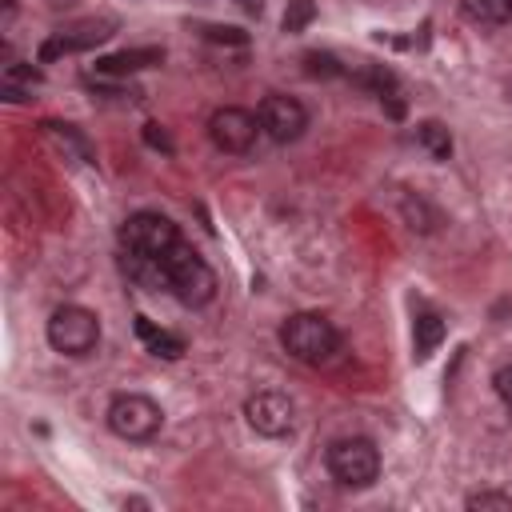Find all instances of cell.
<instances>
[{
    "instance_id": "obj_5",
    "label": "cell",
    "mask_w": 512,
    "mask_h": 512,
    "mask_svg": "<svg viewBox=\"0 0 512 512\" xmlns=\"http://www.w3.org/2000/svg\"><path fill=\"white\" fill-rule=\"evenodd\" d=\"M164 424V412L152 396H140V392H120L112 404H108V428L120 436V440H132V444H144L160 432Z\"/></svg>"
},
{
    "instance_id": "obj_4",
    "label": "cell",
    "mask_w": 512,
    "mask_h": 512,
    "mask_svg": "<svg viewBox=\"0 0 512 512\" xmlns=\"http://www.w3.org/2000/svg\"><path fill=\"white\" fill-rule=\"evenodd\" d=\"M48 344L60 356H88L100 344V316L80 304H60L48 316Z\"/></svg>"
},
{
    "instance_id": "obj_1",
    "label": "cell",
    "mask_w": 512,
    "mask_h": 512,
    "mask_svg": "<svg viewBox=\"0 0 512 512\" xmlns=\"http://www.w3.org/2000/svg\"><path fill=\"white\" fill-rule=\"evenodd\" d=\"M280 344H284V352L292 360L316 364V368L320 364H332L340 356V348H344L336 324L328 316H320V312H296V316H288L280 324Z\"/></svg>"
},
{
    "instance_id": "obj_17",
    "label": "cell",
    "mask_w": 512,
    "mask_h": 512,
    "mask_svg": "<svg viewBox=\"0 0 512 512\" xmlns=\"http://www.w3.org/2000/svg\"><path fill=\"white\" fill-rule=\"evenodd\" d=\"M464 504H468L472 512H512V496H508V492H492V488L472 492Z\"/></svg>"
},
{
    "instance_id": "obj_14",
    "label": "cell",
    "mask_w": 512,
    "mask_h": 512,
    "mask_svg": "<svg viewBox=\"0 0 512 512\" xmlns=\"http://www.w3.org/2000/svg\"><path fill=\"white\" fill-rule=\"evenodd\" d=\"M444 340V320L436 312H420L412 324V344H416V360H428Z\"/></svg>"
},
{
    "instance_id": "obj_2",
    "label": "cell",
    "mask_w": 512,
    "mask_h": 512,
    "mask_svg": "<svg viewBox=\"0 0 512 512\" xmlns=\"http://www.w3.org/2000/svg\"><path fill=\"white\" fill-rule=\"evenodd\" d=\"M160 264H164V276H168V292L180 300V304H188V308H204L212 296H216V272L204 264V256L192 248V244H172L164 256H160Z\"/></svg>"
},
{
    "instance_id": "obj_13",
    "label": "cell",
    "mask_w": 512,
    "mask_h": 512,
    "mask_svg": "<svg viewBox=\"0 0 512 512\" xmlns=\"http://www.w3.org/2000/svg\"><path fill=\"white\" fill-rule=\"evenodd\" d=\"M460 12H464L472 24L500 28V24L512 20V0H460Z\"/></svg>"
},
{
    "instance_id": "obj_22",
    "label": "cell",
    "mask_w": 512,
    "mask_h": 512,
    "mask_svg": "<svg viewBox=\"0 0 512 512\" xmlns=\"http://www.w3.org/2000/svg\"><path fill=\"white\" fill-rule=\"evenodd\" d=\"M144 144L156 148V152H172V140H168V132L160 124H144Z\"/></svg>"
},
{
    "instance_id": "obj_23",
    "label": "cell",
    "mask_w": 512,
    "mask_h": 512,
    "mask_svg": "<svg viewBox=\"0 0 512 512\" xmlns=\"http://www.w3.org/2000/svg\"><path fill=\"white\" fill-rule=\"evenodd\" d=\"M208 36H212V40H228V44H244V40H248L240 28H208Z\"/></svg>"
},
{
    "instance_id": "obj_8",
    "label": "cell",
    "mask_w": 512,
    "mask_h": 512,
    "mask_svg": "<svg viewBox=\"0 0 512 512\" xmlns=\"http://www.w3.org/2000/svg\"><path fill=\"white\" fill-rule=\"evenodd\" d=\"M256 116H260V128H264L276 144H292V140H300L304 128H308V108H304L296 96H284V92H268V96L260 100Z\"/></svg>"
},
{
    "instance_id": "obj_16",
    "label": "cell",
    "mask_w": 512,
    "mask_h": 512,
    "mask_svg": "<svg viewBox=\"0 0 512 512\" xmlns=\"http://www.w3.org/2000/svg\"><path fill=\"white\" fill-rule=\"evenodd\" d=\"M400 208H404V220H408L412 232H432V228L440 224L436 208H428V200H420V196H404Z\"/></svg>"
},
{
    "instance_id": "obj_6",
    "label": "cell",
    "mask_w": 512,
    "mask_h": 512,
    "mask_svg": "<svg viewBox=\"0 0 512 512\" xmlns=\"http://www.w3.org/2000/svg\"><path fill=\"white\" fill-rule=\"evenodd\" d=\"M120 244L124 252H136V256H164L172 244H180V232L168 216L160 212H132L124 224H120Z\"/></svg>"
},
{
    "instance_id": "obj_19",
    "label": "cell",
    "mask_w": 512,
    "mask_h": 512,
    "mask_svg": "<svg viewBox=\"0 0 512 512\" xmlns=\"http://www.w3.org/2000/svg\"><path fill=\"white\" fill-rule=\"evenodd\" d=\"M304 72H308V76H320V80H332V76H340L344 68H340V60H336L332 52H308V56H304Z\"/></svg>"
},
{
    "instance_id": "obj_18",
    "label": "cell",
    "mask_w": 512,
    "mask_h": 512,
    "mask_svg": "<svg viewBox=\"0 0 512 512\" xmlns=\"http://www.w3.org/2000/svg\"><path fill=\"white\" fill-rule=\"evenodd\" d=\"M312 16H316V4L312 0H288V8H284V32H304L312 24Z\"/></svg>"
},
{
    "instance_id": "obj_10",
    "label": "cell",
    "mask_w": 512,
    "mask_h": 512,
    "mask_svg": "<svg viewBox=\"0 0 512 512\" xmlns=\"http://www.w3.org/2000/svg\"><path fill=\"white\" fill-rule=\"evenodd\" d=\"M112 20H80V24H72V28H60V32H52L44 44H40V60L48 64V60H56V56H68V52H84V48H92V44H100V40H108L112 36Z\"/></svg>"
},
{
    "instance_id": "obj_9",
    "label": "cell",
    "mask_w": 512,
    "mask_h": 512,
    "mask_svg": "<svg viewBox=\"0 0 512 512\" xmlns=\"http://www.w3.org/2000/svg\"><path fill=\"white\" fill-rule=\"evenodd\" d=\"M244 416H248V424H252L260 436H268V440H280V436H288V432L296 428V404H292L284 392H272V388L248 396Z\"/></svg>"
},
{
    "instance_id": "obj_3",
    "label": "cell",
    "mask_w": 512,
    "mask_h": 512,
    "mask_svg": "<svg viewBox=\"0 0 512 512\" xmlns=\"http://www.w3.org/2000/svg\"><path fill=\"white\" fill-rule=\"evenodd\" d=\"M328 472L340 488H368L380 476V452L368 436H340L324 452Z\"/></svg>"
},
{
    "instance_id": "obj_15",
    "label": "cell",
    "mask_w": 512,
    "mask_h": 512,
    "mask_svg": "<svg viewBox=\"0 0 512 512\" xmlns=\"http://www.w3.org/2000/svg\"><path fill=\"white\" fill-rule=\"evenodd\" d=\"M416 140H420V148H424L432 160H448V156H452V136H448V128H444L440 120H424V124L416 128Z\"/></svg>"
},
{
    "instance_id": "obj_12",
    "label": "cell",
    "mask_w": 512,
    "mask_h": 512,
    "mask_svg": "<svg viewBox=\"0 0 512 512\" xmlns=\"http://www.w3.org/2000/svg\"><path fill=\"white\" fill-rule=\"evenodd\" d=\"M136 336L148 344L152 356H164V360H180L184 356V340L168 328H156L148 316H136Z\"/></svg>"
},
{
    "instance_id": "obj_7",
    "label": "cell",
    "mask_w": 512,
    "mask_h": 512,
    "mask_svg": "<svg viewBox=\"0 0 512 512\" xmlns=\"http://www.w3.org/2000/svg\"><path fill=\"white\" fill-rule=\"evenodd\" d=\"M256 132H264V128H260V116L248 112V108L228 104V108H216V112L208 116V136H212V144H216L220 152H228V156L248 152V148L256 144Z\"/></svg>"
},
{
    "instance_id": "obj_20",
    "label": "cell",
    "mask_w": 512,
    "mask_h": 512,
    "mask_svg": "<svg viewBox=\"0 0 512 512\" xmlns=\"http://www.w3.org/2000/svg\"><path fill=\"white\" fill-rule=\"evenodd\" d=\"M44 128H48V132H52V136H56L60 144H72V148H76V152H80L84 160L92 156V152H88V144H84V136H80V132H76L72 124H44Z\"/></svg>"
},
{
    "instance_id": "obj_21",
    "label": "cell",
    "mask_w": 512,
    "mask_h": 512,
    "mask_svg": "<svg viewBox=\"0 0 512 512\" xmlns=\"http://www.w3.org/2000/svg\"><path fill=\"white\" fill-rule=\"evenodd\" d=\"M492 388H496V396H500V400L508 404V412H512V364H500V368H496Z\"/></svg>"
},
{
    "instance_id": "obj_11",
    "label": "cell",
    "mask_w": 512,
    "mask_h": 512,
    "mask_svg": "<svg viewBox=\"0 0 512 512\" xmlns=\"http://www.w3.org/2000/svg\"><path fill=\"white\" fill-rule=\"evenodd\" d=\"M160 60H164L160 48H128V52L100 56V60H96V76H128V72H140V68L160 64Z\"/></svg>"
}]
</instances>
